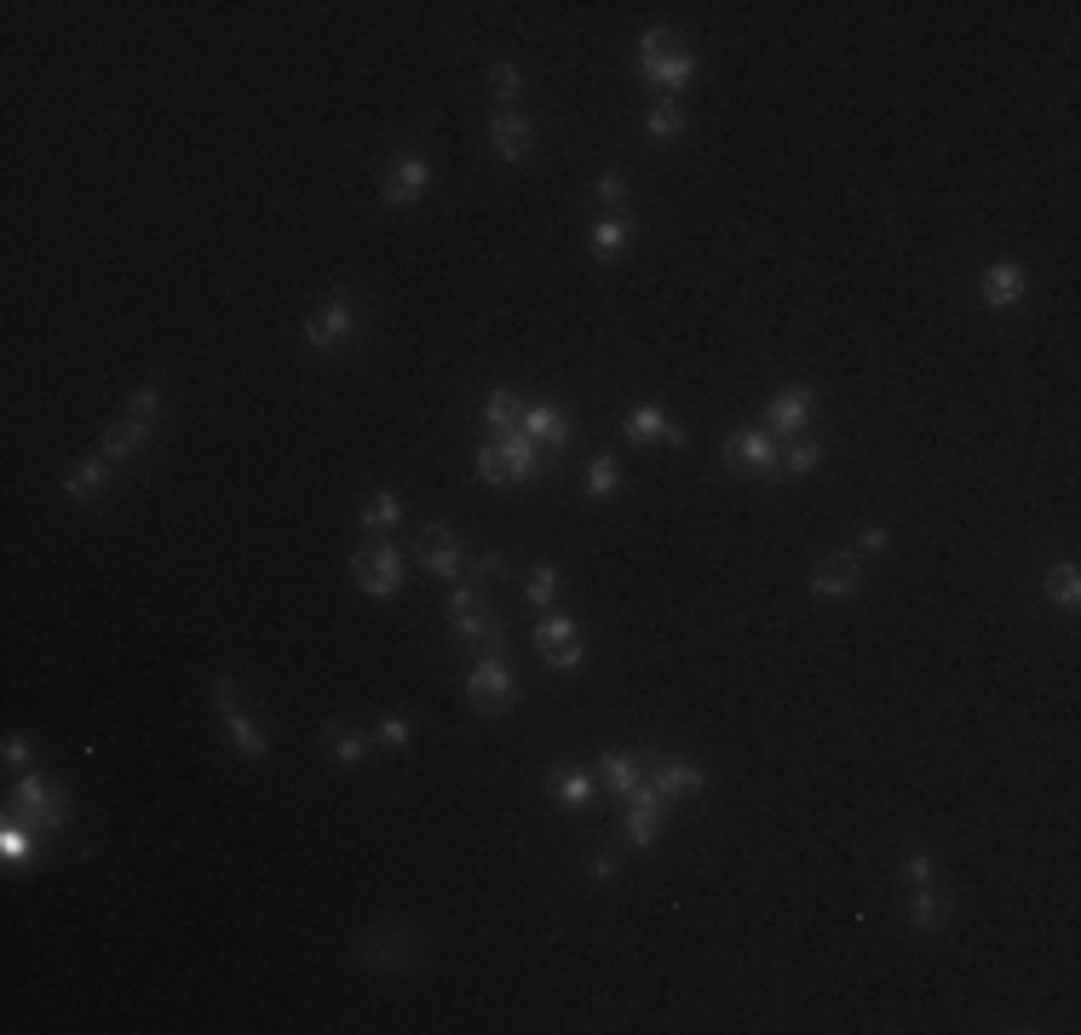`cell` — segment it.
Returning a JSON list of instances; mask_svg holds the SVG:
<instances>
[{
	"instance_id": "obj_1",
	"label": "cell",
	"mask_w": 1081,
	"mask_h": 1035,
	"mask_svg": "<svg viewBox=\"0 0 1081 1035\" xmlns=\"http://www.w3.org/2000/svg\"><path fill=\"white\" fill-rule=\"evenodd\" d=\"M541 449L529 443L524 432H501L495 443H483L478 449V478L483 483H495V490H518V483H529L541 472Z\"/></svg>"
},
{
	"instance_id": "obj_2",
	"label": "cell",
	"mask_w": 1081,
	"mask_h": 1035,
	"mask_svg": "<svg viewBox=\"0 0 1081 1035\" xmlns=\"http://www.w3.org/2000/svg\"><path fill=\"white\" fill-rule=\"evenodd\" d=\"M639 75L656 81V87H673V93L697 75V58H690V47L679 40V29H644V40H639Z\"/></svg>"
},
{
	"instance_id": "obj_3",
	"label": "cell",
	"mask_w": 1081,
	"mask_h": 1035,
	"mask_svg": "<svg viewBox=\"0 0 1081 1035\" xmlns=\"http://www.w3.org/2000/svg\"><path fill=\"white\" fill-rule=\"evenodd\" d=\"M7 817H17V823H29L35 835H52V828H64L70 823V794L58 788L52 777H40V771H29L24 783H17V800H12V811Z\"/></svg>"
},
{
	"instance_id": "obj_4",
	"label": "cell",
	"mask_w": 1081,
	"mask_h": 1035,
	"mask_svg": "<svg viewBox=\"0 0 1081 1035\" xmlns=\"http://www.w3.org/2000/svg\"><path fill=\"white\" fill-rule=\"evenodd\" d=\"M513 667H506L501 656H478V667L466 674V702L478 707L483 719H501L506 707H513Z\"/></svg>"
},
{
	"instance_id": "obj_5",
	"label": "cell",
	"mask_w": 1081,
	"mask_h": 1035,
	"mask_svg": "<svg viewBox=\"0 0 1081 1035\" xmlns=\"http://www.w3.org/2000/svg\"><path fill=\"white\" fill-rule=\"evenodd\" d=\"M305 340H311V352H340V345L357 340V306L352 294H329L322 306L305 317Z\"/></svg>"
},
{
	"instance_id": "obj_6",
	"label": "cell",
	"mask_w": 1081,
	"mask_h": 1035,
	"mask_svg": "<svg viewBox=\"0 0 1081 1035\" xmlns=\"http://www.w3.org/2000/svg\"><path fill=\"white\" fill-rule=\"evenodd\" d=\"M352 576H357V587L369 599H392L397 587H403V553L392 541H374V546H357V558H352Z\"/></svg>"
},
{
	"instance_id": "obj_7",
	"label": "cell",
	"mask_w": 1081,
	"mask_h": 1035,
	"mask_svg": "<svg viewBox=\"0 0 1081 1035\" xmlns=\"http://www.w3.org/2000/svg\"><path fill=\"white\" fill-rule=\"evenodd\" d=\"M662 794H656V783L639 771V783L627 788V817H622V835H627V846H650L656 840V828H662Z\"/></svg>"
},
{
	"instance_id": "obj_8",
	"label": "cell",
	"mask_w": 1081,
	"mask_h": 1035,
	"mask_svg": "<svg viewBox=\"0 0 1081 1035\" xmlns=\"http://www.w3.org/2000/svg\"><path fill=\"white\" fill-rule=\"evenodd\" d=\"M518 432L541 449V460H553V455H564V443H569V415L558 409V403H529L524 420H518Z\"/></svg>"
},
{
	"instance_id": "obj_9",
	"label": "cell",
	"mask_w": 1081,
	"mask_h": 1035,
	"mask_svg": "<svg viewBox=\"0 0 1081 1035\" xmlns=\"http://www.w3.org/2000/svg\"><path fill=\"white\" fill-rule=\"evenodd\" d=\"M725 460L748 478H777V443H771V432H753V426L725 438Z\"/></svg>"
},
{
	"instance_id": "obj_10",
	"label": "cell",
	"mask_w": 1081,
	"mask_h": 1035,
	"mask_svg": "<svg viewBox=\"0 0 1081 1035\" xmlns=\"http://www.w3.org/2000/svg\"><path fill=\"white\" fill-rule=\"evenodd\" d=\"M858 587H863V553H828L811 570V593L818 599H851Z\"/></svg>"
},
{
	"instance_id": "obj_11",
	"label": "cell",
	"mask_w": 1081,
	"mask_h": 1035,
	"mask_svg": "<svg viewBox=\"0 0 1081 1035\" xmlns=\"http://www.w3.org/2000/svg\"><path fill=\"white\" fill-rule=\"evenodd\" d=\"M639 771H644L650 783H656V794H662V800H690V794H702V765H690V760L650 754Z\"/></svg>"
},
{
	"instance_id": "obj_12",
	"label": "cell",
	"mask_w": 1081,
	"mask_h": 1035,
	"mask_svg": "<svg viewBox=\"0 0 1081 1035\" xmlns=\"http://www.w3.org/2000/svg\"><path fill=\"white\" fill-rule=\"evenodd\" d=\"M420 564H426V576H438V581L460 576V570H466V546H460V535L443 530V523H426V530H420Z\"/></svg>"
},
{
	"instance_id": "obj_13",
	"label": "cell",
	"mask_w": 1081,
	"mask_h": 1035,
	"mask_svg": "<svg viewBox=\"0 0 1081 1035\" xmlns=\"http://www.w3.org/2000/svg\"><path fill=\"white\" fill-rule=\"evenodd\" d=\"M489 145H495L501 161H524L529 150H536V121H529L524 110H495L489 115Z\"/></svg>"
},
{
	"instance_id": "obj_14",
	"label": "cell",
	"mask_w": 1081,
	"mask_h": 1035,
	"mask_svg": "<svg viewBox=\"0 0 1081 1035\" xmlns=\"http://www.w3.org/2000/svg\"><path fill=\"white\" fill-rule=\"evenodd\" d=\"M811 409H818V397H811V385H783L777 397H771V438H800V426L811 420Z\"/></svg>"
},
{
	"instance_id": "obj_15",
	"label": "cell",
	"mask_w": 1081,
	"mask_h": 1035,
	"mask_svg": "<svg viewBox=\"0 0 1081 1035\" xmlns=\"http://www.w3.org/2000/svg\"><path fill=\"white\" fill-rule=\"evenodd\" d=\"M426 185H432V168H426L420 156H397L392 173H385V201H392V208H409V201L426 196Z\"/></svg>"
},
{
	"instance_id": "obj_16",
	"label": "cell",
	"mask_w": 1081,
	"mask_h": 1035,
	"mask_svg": "<svg viewBox=\"0 0 1081 1035\" xmlns=\"http://www.w3.org/2000/svg\"><path fill=\"white\" fill-rule=\"evenodd\" d=\"M397 926H374L369 938H363V949H357V961L369 966V972H403V961H409V938H392Z\"/></svg>"
},
{
	"instance_id": "obj_17",
	"label": "cell",
	"mask_w": 1081,
	"mask_h": 1035,
	"mask_svg": "<svg viewBox=\"0 0 1081 1035\" xmlns=\"http://www.w3.org/2000/svg\"><path fill=\"white\" fill-rule=\"evenodd\" d=\"M455 639H460L472 656H506V627L495 621V611H483V616H472V621H460V627H455Z\"/></svg>"
},
{
	"instance_id": "obj_18",
	"label": "cell",
	"mask_w": 1081,
	"mask_h": 1035,
	"mask_svg": "<svg viewBox=\"0 0 1081 1035\" xmlns=\"http://www.w3.org/2000/svg\"><path fill=\"white\" fill-rule=\"evenodd\" d=\"M978 294H984L990 311H1007V306L1024 299V271H1018V266H990L984 282H978Z\"/></svg>"
},
{
	"instance_id": "obj_19",
	"label": "cell",
	"mask_w": 1081,
	"mask_h": 1035,
	"mask_svg": "<svg viewBox=\"0 0 1081 1035\" xmlns=\"http://www.w3.org/2000/svg\"><path fill=\"white\" fill-rule=\"evenodd\" d=\"M627 242H639V225L634 219H599L593 231H587V248H593V259H616V254H627Z\"/></svg>"
},
{
	"instance_id": "obj_20",
	"label": "cell",
	"mask_w": 1081,
	"mask_h": 1035,
	"mask_svg": "<svg viewBox=\"0 0 1081 1035\" xmlns=\"http://www.w3.org/2000/svg\"><path fill=\"white\" fill-rule=\"evenodd\" d=\"M553 794H558L564 811H587V805H593V794H599V783L587 777V771H576V765H558L553 771Z\"/></svg>"
},
{
	"instance_id": "obj_21",
	"label": "cell",
	"mask_w": 1081,
	"mask_h": 1035,
	"mask_svg": "<svg viewBox=\"0 0 1081 1035\" xmlns=\"http://www.w3.org/2000/svg\"><path fill=\"white\" fill-rule=\"evenodd\" d=\"M224 730H231V742H236V754H248V760H265L271 754V737L242 714V707H224Z\"/></svg>"
},
{
	"instance_id": "obj_22",
	"label": "cell",
	"mask_w": 1081,
	"mask_h": 1035,
	"mask_svg": "<svg viewBox=\"0 0 1081 1035\" xmlns=\"http://www.w3.org/2000/svg\"><path fill=\"white\" fill-rule=\"evenodd\" d=\"M145 438H150V426L145 420H133V415H121L110 432H105V460H127V455H138L145 449Z\"/></svg>"
},
{
	"instance_id": "obj_23",
	"label": "cell",
	"mask_w": 1081,
	"mask_h": 1035,
	"mask_svg": "<svg viewBox=\"0 0 1081 1035\" xmlns=\"http://www.w3.org/2000/svg\"><path fill=\"white\" fill-rule=\"evenodd\" d=\"M949 921V898L937 886H914V903H909V926L914 932H937Z\"/></svg>"
},
{
	"instance_id": "obj_24",
	"label": "cell",
	"mask_w": 1081,
	"mask_h": 1035,
	"mask_svg": "<svg viewBox=\"0 0 1081 1035\" xmlns=\"http://www.w3.org/2000/svg\"><path fill=\"white\" fill-rule=\"evenodd\" d=\"M818 466H823V443L818 438H794L777 455V478H806V472H818Z\"/></svg>"
},
{
	"instance_id": "obj_25",
	"label": "cell",
	"mask_w": 1081,
	"mask_h": 1035,
	"mask_svg": "<svg viewBox=\"0 0 1081 1035\" xmlns=\"http://www.w3.org/2000/svg\"><path fill=\"white\" fill-rule=\"evenodd\" d=\"M105 478H110V460L98 455V460H75L70 472H64V490L75 495V501H93L98 490H105Z\"/></svg>"
},
{
	"instance_id": "obj_26",
	"label": "cell",
	"mask_w": 1081,
	"mask_h": 1035,
	"mask_svg": "<svg viewBox=\"0 0 1081 1035\" xmlns=\"http://www.w3.org/2000/svg\"><path fill=\"white\" fill-rule=\"evenodd\" d=\"M518 420H524V403L513 397V392H489L483 397V426H489V432H518Z\"/></svg>"
},
{
	"instance_id": "obj_27",
	"label": "cell",
	"mask_w": 1081,
	"mask_h": 1035,
	"mask_svg": "<svg viewBox=\"0 0 1081 1035\" xmlns=\"http://www.w3.org/2000/svg\"><path fill=\"white\" fill-rule=\"evenodd\" d=\"M599 777H604L610 794H627V788L639 783V760H627L622 748H604V754H599Z\"/></svg>"
},
{
	"instance_id": "obj_28",
	"label": "cell",
	"mask_w": 1081,
	"mask_h": 1035,
	"mask_svg": "<svg viewBox=\"0 0 1081 1035\" xmlns=\"http://www.w3.org/2000/svg\"><path fill=\"white\" fill-rule=\"evenodd\" d=\"M322 737H329V748H334L340 765H363V754H369V737H363V730H345L340 719L322 725Z\"/></svg>"
},
{
	"instance_id": "obj_29",
	"label": "cell",
	"mask_w": 1081,
	"mask_h": 1035,
	"mask_svg": "<svg viewBox=\"0 0 1081 1035\" xmlns=\"http://www.w3.org/2000/svg\"><path fill=\"white\" fill-rule=\"evenodd\" d=\"M1047 599L1058 604V611H1076V604H1081V576H1076V564H1053V570H1047Z\"/></svg>"
},
{
	"instance_id": "obj_30",
	"label": "cell",
	"mask_w": 1081,
	"mask_h": 1035,
	"mask_svg": "<svg viewBox=\"0 0 1081 1035\" xmlns=\"http://www.w3.org/2000/svg\"><path fill=\"white\" fill-rule=\"evenodd\" d=\"M644 127H650V138H679V133H685L679 98H656V104H650V115H644Z\"/></svg>"
},
{
	"instance_id": "obj_31",
	"label": "cell",
	"mask_w": 1081,
	"mask_h": 1035,
	"mask_svg": "<svg viewBox=\"0 0 1081 1035\" xmlns=\"http://www.w3.org/2000/svg\"><path fill=\"white\" fill-rule=\"evenodd\" d=\"M443 611H449V627H460V621L483 616V611H489V604H483V587H478V581L455 587V593H449V604H443Z\"/></svg>"
},
{
	"instance_id": "obj_32",
	"label": "cell",
	"mask_w": 1081,
	"mask_h": 1035,
	"mask_svg": "<svg viewBox=\"0 0 1081 1035\" xmlns=\"http://www.w3.org/2000/svg\"><path fill=\"white\" fill-rule=\"evenodd\" d=\"M403 518V495H392V490H380L369 506H363V523H369V530L374 535H385V530H392V523Z\"/></svg>"
},
{
	"instance_id": "obj_33",
	"label": "cell",
	"mask_w": 1081,
	"mask_h": 1035,
	"mask_svg": "<svg viewBox=\"0 0 1081 1035\" xmlns=\"http://www.w3.org/2000/svg\"><path fill=\"white\" fill-rule=\"evenodd\" d=\"M569 639H581V627L569 621V616H541V627H536V651L541 656L558 651V644H569Z\"/></svg>"
},
{
	"instance_id": "obj_34",
	"label": "cell",
	"mask_w": 1081,
	"mask_h": 1035,
	"mask_svg": "<svg viewBox=\"0 0 1081 1035\" xmlns=\"http://www.w3.org/2000/svg\"><path fill=\"white\" fill-rule=\"evenodd\" d=\"M0 851H7L12 863L35 858V828H29V823H17V817H7V828H0Z\"/></svg>"
},
{
	"instance_id": "obj_35",
	"label": "cell",
	"mask_w": 1081,
	"mask_h": 1035,
	"mask_svg": "<svg viewBox=\"0 0 1081 1035\" xmlns=\"http://www.w3.org/2000/svg\"><path fill=\"white\" fill-rule=\"evenodd\" d=\"M627 438H634V443L667 438V415H662V409H650V403H644V409H634V415H627Z\"/></svg>"
},
{
	"instance_id": "obj_36",
	"label": "cell",
	"mask_w": 1081,
	"mask_h": 1035,
	"mask_svg": "<svg viewBox=\"0 0 1081 1035\" xmlns=\"http://www.w3.org/2000/svg\"><path fill=\"white\" fill-rule=\"evenodd\" d=\"M524 593H529V604H536V611H546V604H553V593H558V570H553V564H536V576L524 581Z\"/></svg>"
},
{
	"instance_id": "obj_37",
	"label": "cell",
	"mask_w": 1081,
	"mask_h": 1035,
	"mask_svg": "<svg viewBox=\"0 0 1081 1035\" xmlns=\"http://www.w3.org/2000/svg\"><path fill=\"white\" fill-rule=\"evenodd\" d=\"M616 455H593V466H587V495H610L616 490Z\"/></svg>"
},
{
	"instance_id": "obj_38",
	"label": "cell",
	"mask_w": 1081,
	"mask_h": 1035,
	"mask_svg": "<svg viewBox=\"0 0 1081 1035\" xmlns=\"http://www.w3.org/2000/svg\"><path fill=\"white\" fill-rule=\"evenodd\" d=\"M541 662L553 667V674H576V667H587V644H581V639H569V644H558V651H546Z\"/></svg>"
},
{
	"instance_id": "obj_39",
	"label": "cell",
	"mask_w": 1081,
	"mask_h": 1035,
	"mask_svg": "<svg viewBox=\"0 0 1081 1035\" xmlns=\"http://www.w3.org/2000/svg\"><path fill=\"white\" fill-rule=\"evenodd\" d=\"M127 415H133V420H145V426H156V420H161V392H156V385H138V392L127 397Z\"/></svg>"
},
{
	"instance_id": "obj_40",
	"label": "cell",
	"mask_w": 1081,
	"mask_h": 1035,
	"mask_svg": "<svg viewBox=\"0 0 1081 1035\" xmlns=\"http://www.w3.org/2000/svg\"><path fill=\"white\" fill-rule=\"evenodd\" d=\"M518 87H524L518 64H495V70H489V93H495L501 104H513V98H518Z\"/></svg>"
},
{
	"instance_id": "obj_41",
	"label": "cell",
	"mask_w": 1081,
	"mask_h": 1035,
	"mask_svg": "<svg viewBox=\"0 0 1081 1035\" xmlns=\"http://www.w3.org/2000/svg\"><path fill=\"white\" fill-rule=\"evenodd\" d=\"M897 868H904L909 886H932L937 880V863L926 858V851H904V863H897Z\"/></svg>"
},
{
	"instance_id": "obj_42",
	"label": "cell",
	"mask_w": 1081,
	"mask_h": 1035,
	"mask_svg": "<svg viewBox=\"0 0 1081 1035\" xmlns=\"http://www.w3.org/2000/svg\"><path fill=\"white\" fill-rule=\"evenodd\" d=\"M501 576H506V558H501V553H478V558H472V581H478V587L501 581Z\"/></svg>"
},
{
	"instance_id": "obj_43",
	"label": "cell",
	"mask_w": 1081,
	"mask_h": 1035,
	"mask_svg": "<svg viewBox=\"0 0 1081 1035\" xmlns=\"http://www.w3.org/2000/svg\"><path fill=\"white\" fill-rule=\"evenodd\" d=\"M593 196H599V201H610V208H616V201H627V178H622V173H599Z\"/></svg>"
},
{
	"instance_id": "obj_44",
	"label": "cell",
	"mask_w": 1081,
	"mask_h": 1035,
	"mask_svg": "<svg viewBox=\"0 0 1081 1035\" xmlns=\"http://www.w3.org/2000/svg\"><path fill=\"white\" fill-rule=\"evenodd\" d=\"M380 742H385V748H409V742H415V725H409V719H385V725H380Z\"/></svg>"
},
{
	"instance_id": "obj_45",
	"label": "cell",
	"mask_w": 1081,
	"mask_h": 1035,
	"mask_svg": "<svg viewBox=\"0 0 1081 1035\" xmlns=\"http://www.w3.org/2000/svg\"><path fill=\"white\" fill-rule=\"evenodd\" d=\"M622 875V858H616V851H599V858H593V880H616Z\"/></svg>"
},
{
	"instance_id": "obj_46",
	"label": "cell",
	"mask_w": 1081,
	"mask_h": 1035,
	"mask_svg": "<svg viewBox=\"0 0 1081 1035\" xmlns=\"http://www.w3.org/2000/svg\"><path fill=\"white\" fill-rule=\"evenodd\" d=\"M7 765H17V771L29 765V737H17V730L7 737Z\"/></svg>"
},
{
	"instance_id": "obj_47",
	"label": "cell",
	"mask_w": 1081,
	"mask_h": 1035,
	"mask_svg": "<svg viewBox=\"0 0 1081 1035\" xmlns=\"http://www.w3.org/2000/svg\"><path fill=\"white\" fill-rule=\"evenodd\" d=\"M881 546H886V530H881V523H874V530H863V541H858V553H881Z\"/></svg>"
}]
</instances>
